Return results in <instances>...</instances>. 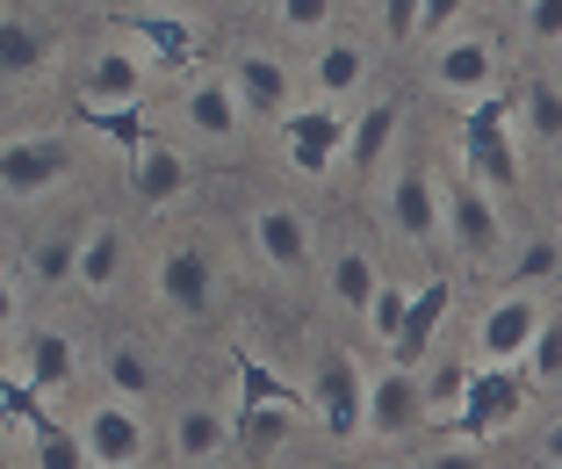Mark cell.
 Here are the masks:
<instances>
[{"instance_id": "6da1fadb", "label": "cell", "mask_w": 562, "mask_h": 469, "mask_svg": "<svg viewBox=\"0 0 562 469\" xmlns=\"http://www.w3.org/2000/svg\"><path fill=\"white\" fill-rule=\"evenodd\" d=\"M513 116H519V101H513V94H497V87L469 94V109H462V167H469V181L491 188V196L519 181Z\"/></svg>"}, {"instance_id": "7a4b0ae2", "label": "cell", "mask_w": 562, "mask_h": 469, "mask_svg": "<svg viewBox=\"0 0 562 469\" xmlns=\"http://www.w3.org/2000/svg\"><path fill=\"white\" fill-rule=\"evenodd\" d=\"M281 123V152H289V167L303 181H331L339 174V152H347V116H339V101H311V109H289Z\"/></svg>"}, {"instance_id": "3957f363", "label": "cell", "mask_w": 562, "mask_h": 469, "mask_svg": "<svg viewBox=\"0 0 562 469\" xmlns=\"http://www.w3.org/2000/svg\"><path fill=\"white\" fill-rule=\"evenodd\" d=\"M519 412H527V376L513 361H491V369H476L462 383V412H447V420L462 426L469 440H483V434H505Z\"/></svg>"}, {"instance_id": "277c9868", "label": "cell", "mask_w": 562, "mask_h": 469, "mask_svg": "<svg viewBox=\"0 0 562 469\" xmlns=\"http://www.w3.org/2000/svg\"><path fill=\"white\" fill-rule=\"evenodd\" d=\"M72 174V152L66 137H0V196H15V202H36L50 196V188Z\"/></svg>"}, {"instance_id": "5b68a950", "label": "cell", "mask_w": 562, "mask_h": 469, "mask_svg": "<svg viewBox=\"0 0 562 469\" xmlns=\"http://www.w3.org/2000/svg\"><path fill=\"white\" fill-rule=\"evenodd\" d=\"M440 232L454 238V246H462L469 260H491L497 238H505V217H497L491 188H476L469 174H454V181L440 188Z\"/></svg>"}, {"instance_id": "8992f818", "label": "cell", "mask_w": 562, "mask_h": 469, "mask_svg": "<svg viewBox=\"0 0 562 469\" xmlns=\"http://www.w3.org/2000/svg\"><path fill=\"white\" fill-rule=\"evenodd\" d=\"M382 224L404 232L412 246H432L440 238V181L426 167H397L390 188H382Z\"/></svg>"}, {"instance_id": "52a82bcc", "label": "cell", "mask_w": 562, "mask_h": 469, "mask_svg": "<svg viewBox=\"0 0 562 469\" xmlns=\"http://www.w3.org/2000/svg\"><path fill=\"white\" fill-rule=\"evenodd\" d=\"M80 448H87V469H131V462H145V420L123 398H109L87 412Z\"/></svg>"}, {"instance_id": "ba28073f", "label": "cell", "mask_w": 562, "mask_h": 469, "mask_svg": "<svg viewBox=\"0 0 562 469\" xmlns=\"http://www.w3.org/2000/svg\"><path fill=\"white\" fill-rule=\"evenodd\" d=\"M224 80H232L246 116H289V109H296V72L281 66L274 51H238Z\"/></svg>"}, {"instance_id": "9c48e42d", "label": "cell", "mask_w": 562, "mask_h": 469, "mask_svg": "<svg viewBox=\"0 0 562 469\" xmlns=\"http://www.w3.org/2000/svg\"><path fill=\"white\" fill-rule=\"evenodd\" d=\"M252 253H260L274 275H303L311 268V253H317V238H311V217L303 210H289V202H267V210H252Z\"/></svg>"}, {"instance_id": "30bf717a", "label": "cell", "mask_w": 562, "mask_h": 469, "mask_svg": "<svg viewBox=\"0 0 562 469\" xmlns=\"http://www.w3.org/2000/svg\"><path fill=\"white\" fill-rule=\"evenodd\" d=\"M361 426L382 440H404L412 426H426V398H418V376L412 369H382L375 383L361 390Z\"/></svg>"}, {"instance_id": "8fae6325", "label": "cell", "mask_w": 562, "mask_h": 469, "mask_svg": "<svg viewBox=\"0 0 562 469\" xmlns=\"http://www.w3.org/2000/svg\"><path fill=\"white\" fill-rule=\"evenodd\" d=\"M361 390L368 383H361V369H353V354L331 347L325 361H317V383H311V398H303V404L331 426V440H347V434H361Z\"/></svg>"}, {"instance_id": "7c38bea8", "label": "cell", "mask_w": 562, "mask_h": 469, "mask_svg": "<svg viewBox=\"0 0 562 469\" xmlns=\"http://www.w3.org/2000/svg\"><path fill=\"white\" fill-rule=\"evenodd\" d=\"M432 87H440V94H483V87H497V44L483 30L440 36V51H432Z\"/></svg>"}, {"instance_id": "4fadbf2b", "label": "cell", "mask_w": 562, "mask_h": 469, "mask_svg": "<svg viewBox=\"0 0 562 469\" xmlns=\"http://www.w3.org/2000/svg\"><path fill=\"white\" fill-rule=\"evenodd\" d=\"M131 188L151 202V210H173V202L195 196V167H188L181 145H166V137H145L131 152Z\"/></svg>"}, {"instance_id": "5bb4252c", "label": "cell", "mask_w": 562, "mask_h": 469, "mask_svg": "<svg viewBox=\"0 0 562 469\" xmlns=\"http://www.w3.org/2000/svg\"><path fill=\"white\" fill-rule=\"evenodd\" d=\"M541 311H548V303L533 297V289H505V297L483 311L476 347L491 354V361H519V354H527V339H533V325H541Z\"/></svg>"}, {"instance_id": "9a60e30c", "label": "cell", "mask_w": 562, "mask_h": 469, "mask_svg": "<svg viewBox=\"0 0 562 469\" xmlns=\"http://www.w3.org/2000/svg\"><path fill=\"white\" fill-rule=\"evenodd\" d=\"M116 30L137 36V44H145V58H159V72H181L188 58H202L195 22H188V15H166V8H159V15H151V8H123Z\"/></svg>"}, {"instance_id": "2e32d148", "label": "cell", "mask_w": 562, "mask_h": 469, "mask_svg": "<svg viewBox=\"0 0 562 469\" xmlns=\"http://www.w3.org/2000/svg\"><path fill=\"white\" fill-rule=\"evenodd\" d=\"M181 116H188V131H195V137L232 145L238 123H246V109H238V94H232V80H224V72H195V80H188V94H181Z\"/></svg>"}, {"instance_id": "e0dca14e", "label": "cell", "mask_w": 562, "mask_h": 469, "mask_svg": "<svg viewBox=\"0 0 562 469\" xmlns=\"http://www.w3.org/2000/svg\"><path fill=\"white\" fill-rule=\"evenodd\" d=\"M123 268H131V238H123L116 224H80V253H72V289H87V297H109V289L123 282Z\"/></svg>"}, {"instance_id": "ac0fdd59", "label": "cell", "mask_w": 562, "mask_h": 469, "mask_svg": "<svg viewBox=\"0 0 562 469\" xmlns=\"http://www.w3.org/2000/svg\"><path fill=\"white\" fill-rule=\"evenodd\" d=\"M447 311H454V289L447 282H426L412 303H404V319H397V339H390V354H397V369H418L432 354V339H440Z\"/></svg>"}, {"instance_id": "d6986e66", "label": "cell", "mask_w": 562, "mask_h": 469, "mask_svg": "<svg viewBox=\"0 0 562 469\" xmlns=\"http://www.w3.org/2000/svg\"><path fill=\"white\" fill-rule=\"evenodd\" d=\"M210 289H216V260L202 246H173L159 260V303L166 311L195 319V311H210Z\"/></svg>"}, {"instance_id": "ffe728a7", "label": "cell", "mask_w": 562, "mask_h": 469, "mask_svg": "<svg viewBox=\"0 0 562 469\" xmlns=\"http://www.w3.org/2000/svg\"><path fill=\"white\" fill-rule=\"evenodd\" d=\"M368 72H375V58H368L361 36H325V44H317V58H311L317 101H353L368 87Z\"/></svg>"}, {"instance_id": "44dd1931", "label": "cell", "mask_w": 562, "mask_h": 469, "mask_svg": "<svg viewBox=\"0 0 562 469\" xmlns=\"http://www.w3.org/2000/svg\"><path fill=\"white\" fill-rule=\"evenodd\" d=\"M397 123H404L397 101H368L361 116H347V152H339V167H347L353 181L375 174L382 159H390V145H397Z\"/></svg>"}, {"instance_id": "7402d4cb", "label": "cell", "mask_w": 562, "mask_h": 469, "mask_svg": "<svg viewBox=\"0 0 562 469\" xmlns=\"http://www.w3.org/2000/svg\"><path fill=\"white\" fill-rule=\"evenodd\" d=\"M145 80H151V58L131 44H101V58L87 66V101L116 109V101H145Z\"/></svg>"}, {"instance_id": "603a6c76", "label": "cell", "mask_w": 562, "mask_h": 469, "mask_svg": "<svg viewBox=\"0 0 562 469\" xmlns=\"http://www.w3.org/2000/svg\"><path fill=\"white\" fill-rule=\"evenodd\" d=\"M50 66V36L36 30L30 15H0V80H30V72H44Z\"/></svg>"}, {"instance_id": "cb8c5ba5", "label": "cell", "mask_w": 562, "mask_h": 469, "mask_svg": "<svg viewBox=\"0 0 562 469\" xmlns=\"http://www.w3.org/2000/svg\"><path fill=\"white\" fill-rule=\"evenodd\" d=\"M80 376V354H72L66 333H30V354H22V383H36L44 398H58V390Z\"/></svg>"}, {"instance_id": "d4e9b609", "label": "cell", "mask_w": 562, "mask_h": 469, "mask_svg": "<svg viewBox=\"0 0 562 469\" xmlns=\"http://www.w3.org/2000/svg\"><path fill=\"white\" fill-rule=\"evenodd\" d=\"M232 369H238V404H232V412H246V404H281V412H296V404H303V390L281 383L252 347H232Z\"/></svg>"}, {"instance_id": "484cf974", "label": "cell", "mask_w": 562, "mask_h": 469, "mask_svg": "<svg viewBox=\"0 0 562 469\" xmlns=\"http://www.w3.org/2000/svg\"><path fill=\"white\" fill-rule=\"evenodd\" d=\"M224 440H232V420H224L216 404H188L181 420H173V455H181V462H216Z\"/></svg>"}, {"instance_id": "4316f807", "label": "cell", "mask_w": 562, "mask_h": 469, "mask_svg": "<svg viewBox=\"0 0 562 469\" xmlns=\"http://www.w3.org/2000/svg\"><path fill=\"white\" fill-rule=\"evenodd\" d=\"M331 303H347V311H368V297H375V282H382V268H375V253L368 246H339L331 253Z\"/></svg>"}, {"instance_id": "83f0119b", "label": "cell", "mask_w": 562, "mask_h": 469, "mask_svg": "<svg viewBox=\"0 0 562 469\" xmlns=\"http://www.w3.org/2000/svg\"><path fill=\"white\" fill-rule=\"evenodd\" d=\"M101 376H109V390H116L123 404H137V398L159 390V369L145 361V347H109L101 354Z\"/></svg>"}, {"instance_id": "f1b7e54d", "label": "cell", "mask_w": 562, "mask_h": 469, "mask_svg": "<svg viewBox=\"0 0 562 469\" xmlns=\"http://www.w3.org/2000/svg\"><path fill=\"white\" fill-rule=\"evenodd\" d=\"M80 123L87 131H101V137H116L123 152H137L151 137V123H145V109L137 101H116V109H101V101H80Z\"/></svg>"}, {"instance_id": "f546056e", "label": "cell", "mask_w": 562, "mask_h": 469, "mask_svg": "<svg viewBox=\"0 0 562 469\" xmlns=\"http://www.w3.org/2000/svg\"><path fill=\"white\" fill-rule=\"evenodd\" d=\"M30 455H36V469H87V448H80V434H66V426L50 420V412L30 426Z\"/></svg>"}, {"instance_id": "4dcf8cb0", "label": "cell", "mask_w": 562, "mask_h": 469, "mask_svg": "<svg viewBox=\"0 0 562 469\" xmlns=\"http://www.w3.org/2000/svg\"><path fill=\"white\" fill-rule=\"evenodd\" d=\"M238 440H246V455H274L281 440H289V412L281 404H246V412H232Z\"/></svg>"}, {"instance_id": "1f68e13d", "label": "cell", "mask_w": 562, "mask_h": 469, "mask_svg": "<svg viewBox=\"0 0 562 469\" xmlns=\"http://www.w3.org/2000/svg\"><path fill=\"white\" fill-rule=\"evenodd\" d=\"M527 376L533 383H555L562 376V311H541V325H533V339H527Z\"/></svg>"}, {"instance_id": "d6a6232c", "label": "cell", "mask_w": 562, "mask_h": 469, "mask_svg": "<svg viewBox=\"0 0 562 469\" xmlns=\"http://www.w3.org/2000/svg\"><path fill=\"white\" fill-rule=\"evenodd\" d=\"M72 253H80V232H50V238H36V253H30V275H36L44 289L72 282Z\"/></svg>"}, {"instance_id": "836d02e7", "label": "cell", "mask_w": 562, "mask_h": 469, "mask_svg": "<svg viewBox=\"0 0 562 469\" xmlns=\"http://www.w3.org/2000/svg\"><path fill=\"white\" fill-rule=\"evenodd\" d=\"M519 116H527L533 137H548V145H562V94L548 80H527V94H519Z\"/></svg>"}, {"instance_id": "e575fe53", "label": "cell", "mask_w": 562, "mask_h": 469, "mask_svg": "<svg viewBox=\"0 0 562 469\" xmlns=\"http://www.w3.org/2000/svg\"><path fill=\"white\" fill-rule=\"evenodd\" d=\"M462 383H469V369L462 361H440V369L418 383V398H426V420H447L454 404H462Z\"/></svg>"}, {"instance_id": "d590c367", "label": "cell", "mask_w": 562, "mask_h": 469, "mask_svg": "<svg viewBox=\"0 0 562 469\" xmlns=\"http://www.w3.org/2000/svg\"><path fill=\"white\" fill-rule=\"evenodd\" d=\"M274 15L289 36H325L331 30V0H274Z\"/></svg>"}, {"instance_id": "8d00e7d4", "label": "cell", "mask_w": 562, "mask_h": 469, "mask_svg": "<svg viewBox=\"0 0 562 469\" xmlns=\"http://www.w3.org/2000/svg\"><path fill=\"white\" fill-rule=\"evenodd\" d=\"M404 303H412V297H404L397 282H375V297H368V311H361V319L375 325V339H397V319H404Z\"/></svg>"}, {"instance_id": "74e56055", "label": "cell", "mask_w": 562, "mask_h": 469, "mask_svg": "<svg viewBox=\"0 0 562 469\" xmlns=\"http://www.w3.org/2000/svg\"><path fill=\"white\" fill-rule=\"evenodd\" d=\"M555 260H562V253L548 246V238H533V246L519 253V268L505 275V289H533V282H541V275H555Z\"/></svg>"}, {"instance_id": "f35d334b", "label": "cell", "mask_w": 562, "mask_h": 469, "mask_svg": "<svg viewBox=\"0 0 562 469\" xmlns=\"http://www.w3.org/2000/svg\"><path fill=\"white\" fill-rule=\"evenodd\" d=\"M519 15H527V36H533V44H548V51L562 44V0H527Z\"/></svg>"}, {"instance_id": "ab89813d", "label": "cell", "mask_w": 562, "mask_h": 469, "mask_svg": "<svg viewBox=\"0 0 562 469\" xmlns=\"http://www.w3.org/2000/svg\"><path fill=\"white\" fill-rule=\"evenodd\" d=\"M375 8H382L390 44H412V36H418V0H375Z\"/></svg>"}, {"instance_id": "60d3db41", "label": "cell", "mask_w": 562, "mask_h": 469, "mask_svg": "<svg viewBox=\"0 0 562 469\" xmlns=\"http://www.w3.org/2000/svg\"><path fill=\"white\" fill-rule=\"evenodd\" d=\"M469 0H418V36H447L454 22H462Z\"/></svg>"}, {"instance_id": "b9f144b4", "label": "cell", "mask_w": 562, "mask_h": 469, "mask_svg": "<svg viewBox=\"0 0 562 469\" xmlns=\"http://www.w3.org/2000/svg\"><path fill=\"white\" fill-rule=\"evenodd\" d=\"M418 469H491L476 448H447V455H432V462H418Z\"/></svg>"}, {"instance_id": "7bdbcfd3", "label": "cell", "mask_w": 562, "mask_h": 469, "mask_svg": "<svg viewBox=\"0 0 562 469\" xmlns=\"http://www.w3.org/2000/svg\"><path fill=\"white\" fill-rule=\"evenodd\" d=\"M15 319H22V289L0 275V333H15Z\"/></svg>"}, {"instance_id": "ee69618b", "label": "cell", "mask_w": 562, "mask_h": 469, "mask_svg": "<svg viewBox=\"0 0 562 469\" xmlns=\"http://www.w3.org/2000/svg\"><path fill=\"white\" fill-rule=\"evenodd\" d=\"M541 455H548V462L562 469V420H555V426H548V434H541Z\"/></svg>"}, {"instance_id": "f6af8a7d", "label": "cell", "mask_w": 562, "mask_h": 469, "mask_svg": "<svg viewBox=\"0 0 562 469\" xmlns=\"http://www.w3.org/2000/svg\"><path fill=\"white\" fill-rule=\"evenodd\" d=\"M8 434H15V412H8V404H0V440H8Z\"/></svg>"}, {"instance_id": "bcb514c9", "label": "cell", "mask_w": 562, "mask_h": 469, "mask_svg": "<svg viewBox=\"0 0 562 469\" xmlns=\"http://www.w3.org/2000/svg\"><path fill=\"white\" fill-rule=\"evenodd\" d=\"M375 469H418V462H375Z\"/></svg>"}, {"instance_id": "7dc6e473", "label": "cell", "mask_w": 562, "mask_h": 469, "mask_svg": "<svg viewBox=\"0 0 562 469\" xmlns=\"http://www.w3.org/2000/svg\"><path fill=\"white\" fill-rule=\"evenodd\" d=\"M505 8H527V0H505Z\"/></svg>"}, {"instance_id": "c3c4849f", "label": "cell", "mask_w": 562, "mask_h": 469, "mask_svg": "<svg viewBox=\"0 0 562 469\" xmlns=\"http://www.w3.org/2000/svg\"><path fill=\"white\" fill-rule=\"evenodd\" d=\"M131 469H145V462H131Z\"/></svg>"}, {"instance_id": "681fc988", "label": "cell", "mask_w": 562, "mask_h": 469, "mask_svg": "<svg viewBox=\"0 0 562 469\" xmlns=\"http://www.w3.org/2000/svg\"><path fill=\"white\" fill-rule=\"evenodd\" d=\"M368 8H375V0H368Z\"/></svg>"}, {"instance_id": "f907efd6", "label": "cell", "mask_w": 562, "mask_h": 469, "mask_svg": "<svg viewBox=\"0 0 562 469\" xmlns=\"http://www.w3.org/2000/svg\"><path fill=\"white\" fill-rule=\"evenodd\" d=\"M0 469H8V462H0Z\"/></svg>"}]
</instances>
